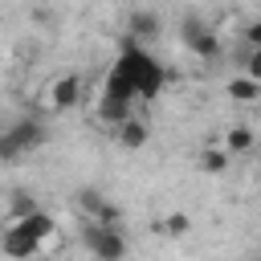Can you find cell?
<instances>
[{
  "label": "cell",
  "instance_id": "1",
  "mask_svg": "<svg viewBox=\"0 0 261 261\" xmlns=\"http://www.w3.org/2000/svg\"><path fill=\"white\" fill-rule=\"evenodd\" d=\"M86 253L98 257V261H122L126 257V237L118 224H98L90 220L86 224Z\"/></svg>",
  "mask_w": 261,
  "mask_h": 261
},
{
  "label": "cell",
  "instance_id": "2",
  "mask_svg": "<svg viewBox=\"0 0 261 261\" xmlns=\"http://www.w3.org/2000/svg\"><path fill=\"white\" fill-rule=\"evenodd\" d=\"M41 139H45V135H41V126H37V122H16L12 130H4V139H0V151H4V159H16V155L33 151Z\"/></svg>",
  "mask_w": 261,
  "mask_h": 261
},
{
  "label": "cell",
  "instance_id": "3",
  "mask_svg": "<svg viewBox=\"0 0 261 261\" xmlns=\"http://www.w3.org/2000/svg\"><path fill=\"white\" fill-rule=\"evenodd\" d=\"M184 45L200 57V61H212L216 53H220V41H216V33L208 29V24H200V20H184Z\"/></svg>",
  "mask_w": 261,
  "mask_h": 261
},
{
  "label": "cell",
  "instance_id": "4",
  "mask_svg": "<svg viewBox=\"0 0 261 261\" xmlns=\"http://www.w3.org/2000/svg\"><path fill=\"white\" fill-rule=\"evenodd\" d=\"M77 102H82V77H77V73L53 77V86H49V106H53V110H73Z\"/></svg>",
  "mask_w": 261,
  "mask_h": 261
},
{
  "label": "cell",
  "instance_id": "5",
  "mask_svg": "<svg viewBox=\"0 0 261 261\" xmlns=\"http://www.w3.org/2000/svg\"><path fill=\"white\" fill-rule=\"evenodd\" d=\"M114 139H118V147H126V151H139V147L151 139V130H147V122H143L139 114H126L122 122H114Z\"/></svg>",
  "mask_w": 261,
  "mask_h": 261
},
{
  "label": "cell",
  "instance_id": "6",
  "mask_svg": "<svg viewBox=\"0 0 261 261\" xmlns=\"http://www.w3.org/2000/svg\"><path fill=\"white\" fill-rule=\"evenodd\" d=\"M228 163H232V151H228L224 143L196 151V167H200L204 175H224V171H228Z\"/></svg>",
  "mask_w": 261,
  "mask_h": 261
},
{
  "label": "cell",
  "instance_id": "7",
  "mask_svg": "<svg viewBox=\"0 0 261 261\" xmlns=\"http://www.w3.org/2000/svg\"><path fill=\"white\" fill-rule=\"evenodd\" d=\"M224 94L232 98V102H257L261 98V82L253 77V73H237V77H228V86H224Z\"/></svg>",
  "mask_w": 261,
  "mask_h": 261
},
{
  "label": "cell",
  "instance_id": "8",
  "mask_svg": "<svg viewBox=\"0 0 261 261\" xmlns=\"http://www.w3.org/2000/svg\"><path fill=\"white\" fill-rule=\"evenodd\" d=\"M253 143H257V135H253V126H245V122L228 126V135H224V147H228L232 155H249Z\"/></svg>",
  "mask_w": 261,
  "mask_h": 261
},
{
  "label": "cell",
  "instance_id": "9",
  "mask_svg": "<svg viewBox=\"0 0 261 261\" xmlns=\"http://www.w3.org/2000/svg\"><path fill=\"white\" fill-rule=\"evenodd\" d=\"M126 33H130V37H139V41H147V37H155V33H159V16H155V12H130Z\"/></svg>",
  "mask_w": 261,
  "mask_h": 261
},
{
  "label": "cell",
  "instance_id": "10",
  "mask_svg": "<svg viewBox=\"0 0 261 261\" xmlns=\"http://www.w3.org/2000/svg\"><path fill=\"white\" fill-rule=\"evenodd\" d=\"M155 228L167 232V237H188V232H192V216H188V212H167Z\"/></svg>",
  "mask_w": 261,
  "mask_h": 261
},
{
  "label": "cell",
  "instance_id": "11",
  "mask_svg": "<svg viewBox=\"0 0 261 261\" xmlns=\"http://www.w3.org/2000/svg\"><path fill=\"white\" fill-rule=\"evenodd\" d=\"M41 204L33 200V196H24V192H16L12 196V204H8V220H20V216H29V212H37Z\"/></svg>",
  "mask_w": 261,
  "mask_h": 261
},
{
  "label": "cell",
  "instance_id": "12",
  "mask_svg": "<svg viewBox=\"0 0 261 261\" xmlns=\"http://www.w3.org/2000/svg\"><path fill=\"white\" fill-rule=\"evenodd\" d=\"M245 73H253L257 82H261V45H249V53H245V65H241Z\"/></svg>",
  "mask_w": 261,
  "mask_h": 261
},
{
  "label": "cell",
  "instance_id": "13",
  "mask_svg": "<svg viewBox=\"0 0 261 261\" xmlns=\"http://www.w3.org/2000/svg\"><path fill=\"white\" fill-rule=\"evenodd\" d=\"M245 41H249V45H261V20L245 24Z\"/></svg>",
  "mask_w": 261,
  "mask_h": 261
}]
</instances>
